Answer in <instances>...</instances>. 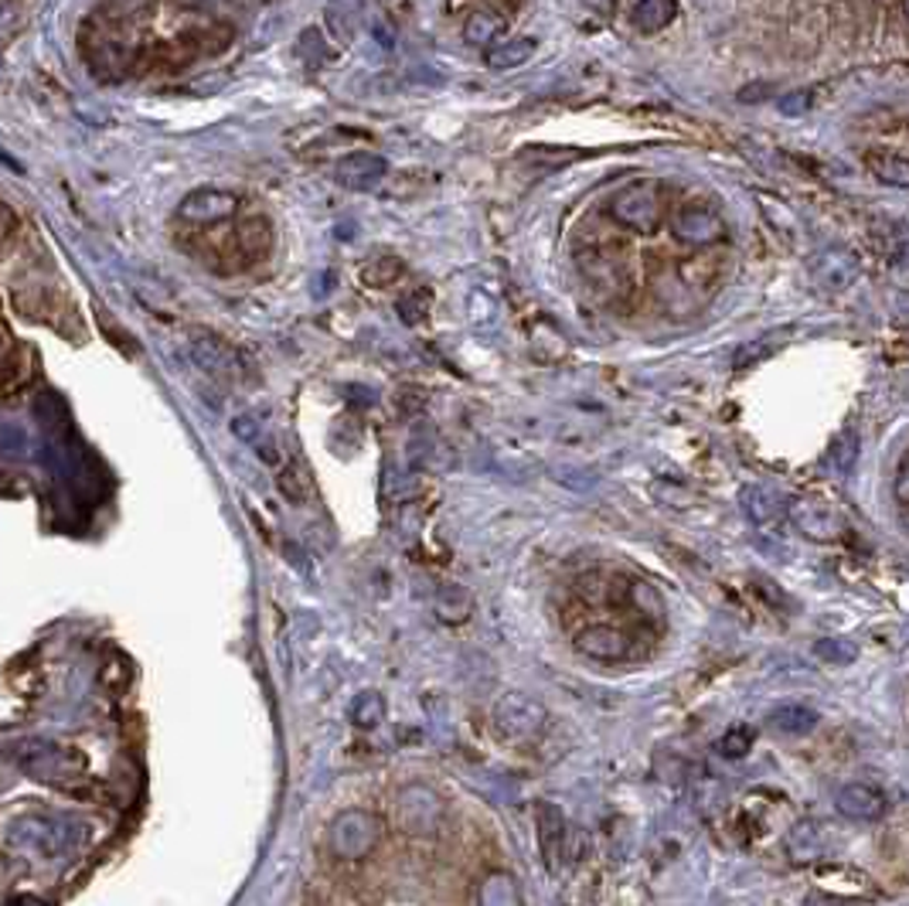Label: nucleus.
Returning <instances> with one entry per match:
<instances>
[{
  "label": "nucleus",
  "mask_w": 909,
  "mask_h": 906,
  "mask_svg": "<svg viewBox=\"0 0 909 906\" xmlns=\"http://www.w3.org/2000/svg\"><path fill=\"white\" fill-rule=\"evenodd\" d=\"M545 720H548L545 705L525 692H507L494 702V729L511 743L535 739L542 733Z\"/></svg>",
  "instance_id": "f257e3e1"
},
{
  "label": "nucleus",
  "mask_w": 909,
  "mask_h": 906,
  "mask_svg": "<svg viewBox=\"0 0 909 906\" xmlns=\"http://www.w3.org/2000/svg\"><path fill=\"white\" fill-rule=\"evenodd\" d=\"M610 215L623 225L634 228L641 235L654 232L661 225V191L654 181H638L620 188L610 199Z\"/></svg>",
  "instance_id": "f03ea898"
},
{
  "label": "nucleus",
  "mask_w": 909,
  "mask_h": 906,
  "mask_svg": "<svg viewBox=\"0 0 909 906\" xmlns=\"http://www.w3.org/2000/svg\"><path fill=\"white\" fill-rule=\"evenodd\" d=\"M787 519L794 522V529L804 539L821 542V545L845 535V515L832 501H824L817 494H804V498L787 501Z\"/></svg>",
  "instance_id": "7ed1b4c3"
},
{
  "label": "nucleus",
  "mask_w": 909,
  "mask_h": 906,
  "mask_svg": "<svg viewBox=\"0 0 909 906\" xmlns=\"http://www.w3.org/2000/svg\"><path fill=\"white\" fill-rule=\"evenodd\" d=\"M671 232L685 246H716L726 235V222L723 212L708 202H688L671 215Z\"/></svg>",
  "instance_id": "20e7f679"
},
{
  "label": "nucleus",
  "mask_w": 909,
  "mask_h": 906,
  "mask_svg": "<svg viewBox=\"0 0 909 906\" xmlns=\"http://www.w3.org/2000/svg\"><path fill=\"white\" fill-rule=\"evenodd\" d=\"M538 814V849H542V859H545V870L556 876L559 873V865L569 852V824H566V814L556 808V804H548L542 801L535 808Z\"/></svg>",
  "instance_id": "39448f33"
},
{
  "label": "nucleus",
  "mask_w": 909,
  "mask_h": 906,
  "mask_svg": "<svg viewBox=\"0 0 909 906\" xmlns=\"http://www.w3.org/2000/svg\"><path fill=\"white\" fill-rule=\"evenodd\" d=\"M576 651L592 658V661H620L630 654V635L610 623H592L576 635Z\"/></svg>",
  "instance_id": "423d86ee"
},
{
  "label": "nucleus",
  "mask_w": 909,
  "mask_h": 906,
  "mask_svg": "<svg viewBox=\"0 0 909 906\" xmlns=\"http://www.w3.org/2000/svg\"><path fill=\"white\" fill-rule=\"evenodd\" d=\"M811 277L821 290L838 294L858 280V259L848 249H824L811 259Z\"/></svg>",
  "instance_id": "0eeeda50"
},
{
  "label": "nucleus",
  "mask_w": 909,
  "mask_h": 906,
  "mask_svg": "<svg viewBox=\"0 0 909 906\" xmlns=\"http://www.w3.org/2000/svg\"><path fill=\"white\" fill-rule=\"evenodd\" d=\"M835 808L848 821H879L886 814L889 801L873 784H845L835 795Z\"/></svg>",
  "instance_id": "6e6552de"
},
{
  "label": "nucleus",
  "mask_w": 909,
  "mask_h": 906,
  "mask_svg": "<svg viewBox=\"0 0 909 906\" xmlns=\"http://www.w3.org/2000/svg\"><path fill=\"white\" fill-rule=\"evenodd\" d=\"M817 886L835 893L842 899H862V896H876V883L868 873L855 870V865H842V862H827L817 865Z\"/></svg>",
  "instance_id": "1a4fd4ad"
},
{
  "label": "nucleus",
  "mask_w": 909,
  "mask_h": 906,
  "mask_svg": "<svg viewBox=\"0 0 909 906\" xmlns=\"http://www.w3.org/2000/svg\"><path fill=\"white\" fill-rule=\"evenodd\" d=\"M739 508L753 525H780L787 519V501L760 484H746L739 491Z\"/></svg>",
  "instance_id": "9d476101"
},
{
  "label": "nucleus",
  "mask_w": 909,
  "mask_h": 906,
  "mask_svg": "<svg viewBox=\"0 0 909 906\" xmlns=\"http://www.w3.org/2000/svg\"><path fill=\"white\" fill-rule=\"evenodd\" d=\"M817 723H821V716L814 713L811 705H801V702L780 705L770 713V726L783 736H808Z\"/></svg>",
  "instance_id": "9b49d317"
},
{
  "label": "nucleus",
  "mask_w": 909,
  "mask_h": 906,
  "mask_svg": "<svg viewBox=\"0 0 909 906\" xmlns=\"http://www.w3.org/2000/svg\"><path fill=\"white\" fill-rule=\"evenodd\" d=\"M678 8L671 4V0H644V4L634 8V14H630V21H634V28L641 34H657L664 31L671 21H675Z\"/></svg>",
  "instance_id": "f8f14e48"
},
{
  "label": "nucleus",
  "mask_w": 909,
  "mask_h": 906,
  "mask_svg": "<svg viewBox=\"0 0 909 906\" xmlns=\"http://www.w3.org/2000/svg\"><path fill=\"white\" fill-rule=\"evenodd\" d=\"M858 450H862V440L855 429H842L838 437L827 444V454H824V463L835 470V475H848V470L858 463Z\"/></svg>",
  "instance_id": "ddd939ff"
},
{
  "label": "nucleus",
  "mask_w": 909,
  "mask_h": 906,
  "mask_svg": "<svg viewBox=\"0 0 909 906\" xmlns=\"http://www.w3.org/2000/svg\"><path fill=\"white\" fill-rule=\"evenodd\" d=\"M868 171H873L883 184L909 188V157H902V153H868Z\"/></svg>",
  "instance_id": "4468645a"
},
{
  "label": "nucleus",
  "mask_w": 909,
  "mask_h": 906,
  "mask_svg": "<svg viewBox=\"0 0 909 906\" xmlns=\"http://www.w3.org/2000/svg\"><path fill=\"white\" fill-rule=\"evenodd\" d=\"M481 906H522V889L507 873H491L481 886Z\"/></svg>",
  "instance_id": "2eb2a0df"
},
{
  "label": "nucleus",
  "mask_w": 909,
  "mask_h": 906,
  "mask_svg": "<svg viewBox=\"0 0 909 906\" xmlns=\"http://www.w3.org/2000/svg\"><path fill=\"white\" fill-rule=\"evenodd\" d=\"M535 52V42L532 38H507V42L494 45L491 55H488V65L491 68H518L532 58Z\"/></svg>",
  "instance_id": "dca6fc26"
},
{
  "label": "nucleus",
  "mask_w": 909,
  "mask_h": 906,
  "mask_svg": "<svg viewBox=\"0 0 909 906\" xmlns=\"http://www.w3.org/2000/svg\"><path fill=\"white\" fill-rule=\"evenodd\" d=\"M385 174V161L382 157H347L344 161V171H341V178L351 184V188H372L378 178Z\"/></svg>",
  "instance_id": "f3484780"
},
{
  "label": "nucleus",
  "mask_w": 909,
  "mask_h": 906,
  "mask_svg": "<svg viewBox=\"0 0 909 906\" xmlns=\"http://www.w3.org/2000/svg\"><path fill=\"white\" fill-rule=\"evenodd\" d=\"M501 31H504V18H498L494 11H473L467 18V28H463L470 45H491Z\"/></svg>",
  "instance_id": "a211bd4d"
},
{
  "label": "nucleus",
  "mask_w": 909,
  "mask_h": 906,
  "mask_svg": "<svg viewBox=\"0 0 909 906\" xmlns=\"http://www.w3.org/2000/svg\"><path fill=\"white\" fill-rule=\"evenodd\" d=\"M630 604H634L648 620H661L664 617V597L661 589L648 579H634L630 583Z\"/></svg>",
  "instance_id": "6ab92c4d"
},
{
  "label": "nucleus",
  "mask_w": 909,
  "mask_h": 906,
  "mask_svg": "<svg viewBox=\"0 0 909 906\" xmlns=\"http://www.w3.org/2000/svg\"><path fill=\"white\" fill-rule=\"evenodd\" d=\"M814 658L824 661V664L845 668V664H855L858 644H852V641H845V638H821V641H814Z\"/></svg>",
  "instance_id": "aec40b11"
},
{
  "label": "nucleus",
  "mask_w": 909,
  "mask_h": 906,
  "mask_svg": "<svg viewBox=\"0 0 909 906\" xmlns=\"http://www.w3.org/2000/svg\"><path fill=\"white\" fill-rule=\"evenodd\" d=\"M753 739H757L753 726H732V729H726V736L719 739V757L742 760L749 750H753Z\"/></svg>",
  "instance_id": "412c9836"
},
{
  "label": "nucleus",
  "mask_w": 909,
  "mask_h": 906,
  "mask_svg": "<svg viewBox=\"0 0 909 906\" xmlns=\"http://www.w3.org/2000/svg\"><path fill=\"white\" fill-rule=\"evenodd\" d=\"M811 106H814L811 89H794V93H787V96L777 99V109H780L783 116H804Z\"/></svg>",
  "instance_id": "4be33fe9"
},
{
  "label": "nucleus",
  "mask_w": 909,
  "mask_h": 906,
  "mask_svg": "<svg viewBox=\"0 0 909 906\" xmlns=\"http://www.w3.org/2000/svg\"><path fill=\"white\" fill-rule=\"evenodd\" d=\"M892 491L902 504H909V450L902 454L899 467H896V481H892Z\"/></svg>",
  "instance_id": "5701e85b"
},
{
  "label": "nucleus",
  "mask_w": 909,
  "mask_h": 906,
  "mask_svg": "<svg viewBox=\"0 0 909 906\" xmlns=\"http://www.w3.org/2000/svg\"><path fill=\"white\" fill-rule=\"evenodd\" d=\"M770 93H773L770 83H757V86H749V89H739L736 96H739V103H760V99H767Z\"/></svg>",
  "instance_id": "b1692460"
},
{
  "label": "nucleus",
  "mask_w": 909,
  "mask_h": 906,
  "mask_svg": "<svg viewBox=\"0 0 909 906\" xmlns=\"http://www.w3.org/2000/svg\"><path fill=\"white\" fill-rule=\"evenodd\" d=\"M902 522H906V529H909V504H906V511H902Z\"/></svg>",
  "instance_id": "393cba45"
},
{
  "label": "nucleus",
  "mask_w": 909,
  "mask_h": 906,
  "mask_svg": "<svg viewBox=\"0 0 909 906\" xmlns=\"http://www.w3.org/2000/svg\"><path fill=\"white\" fill-rule=\"evenodd\" d=\"M902 14H906V18H909V4H906V8H902Z\"/></svg>",
  "instance_id": "a878e982"
},
{
  "label": "nucleus",
  "mask_w": 909,
  "mask_h": 906,
  "mask_svg": "<svg viewBox=\"0 0 909 906\" xmlns=\"http://www.w3.org/2000/svg\"><path fill=\"white\" fill-rule=\"evenodd\" d=\"M559 906H569V903H559Z\"/></svg>",
  "instance_id": "bb28decb"
}]
</instances>
